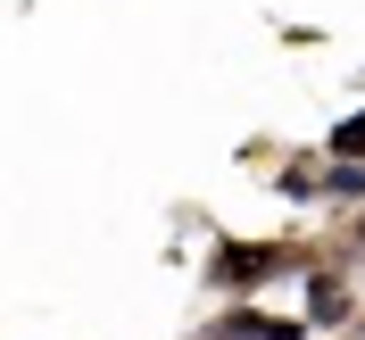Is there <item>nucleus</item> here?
<instances>
[{
  "instance_id": "obj_3",
  "label": "nucleus",
  "mask_w": 365,
  "mask_h": 340,
  "mask_svg": "<svg viewBox=\"0 0 365 340\" xmlns=\"http://www.w3.org/2000/svg\"><path fill=\"white\" fill-rule=\"evenodd\" d=\"M332 150H341V158H357V150H365V116H349L341 133H332Z\"/></svg>"
},
{
  "instance_id": "obj_1",
  "label": "nucleus",
  "mask_w": 365,
  "mask_h": 340,
  "mask_svg": "<svg viewBox=\"0 0 365 340\" xmlns=\"http://www.w3.org/2000/svg\"><path fill=\"white\" fill-rule=\"evenodd\" d=\"M307 316H316V324H341L349 316V291H341V282H307Z\"/></svg>"
},
{
  "instance_id": "obj_2",
  "label": "nucleus",
  "mask_w": 365,
  "mask_h": 340,
  "mask_svg": "<svg viewBox=\"0 0 365 340\" xmlns=\"http://www.w3.org/2000/svg\"><path fill=\"white\" fill-rule=\"evenodd\" d=\"M266 266H274V249H232L216 274H225V282H241V274H266Z\"/></svg>"
}]
</instances>
